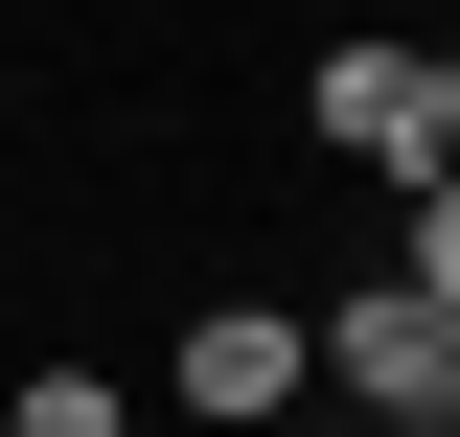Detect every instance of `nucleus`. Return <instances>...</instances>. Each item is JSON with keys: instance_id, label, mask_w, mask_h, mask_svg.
Wrapping results in <instances>:
<instances>
[{"instance_id": "20e7f679", "label": "nucleus", "mask_w": 460, "mask_h": 437, "mask_svg": "<svg viewBox=\"0 0 460 437\" xmlns=\"http://www.w3.org/2000/svg\"><path fill=\"white\" fill-rule=\"evenodd\" d=\"M0 437H138V391H115V369H69V345H47V369L0 391Z\"/></svg>"}, {"instance_id": "f03ea898", "label": "nucleus", "mask_w": 460, "mask_h": 437, "mask_svg": "<svg viewBox=\"0 0 460 437\" xmlns=\"http://www.w3.org/2000/svg\"><path fill=\"white\" fill-rule=\"evenodd\" d=\"M299 115H323L368 184H460V69H438V23H345Z\"/></svg>"}, {"instance_id": "423d86ee", "label": "nucleus", "mask_w": 460, "mask_h": 437, "mask_svg": "<svg viewBox=\"0 0 460 437\" xmlns=\"http://www.w3.org/2000/svg\"><path fill=\"white\" fill-rule=\"evenodd\" d=\"M368 23H438V0H368Z\"/></svg>"}, {"instance_id": "39448f33", "label": "nucleus", "mask_w": 460, "mask_h": 437, "mask_svg": "<svg viewBox=\"0 0 460 437\" xmlns=\"http://www.w3.org/2000/svg\"><path fill=\"white\" fill-rule=\"evenodd\" d=\"M253 437H368V415H323V391H299V415H253Z\"/></svg>"}, {"instance_id": "7ed1b4c3", "label": "nucleus", "mask_w": 460, "mask_h": 437, "mask_svg": "<svg viewBox=\"0 0 460 437\" xmlns=\"http://www.w3.org/2000/svg\"><path fill=\"white\" fill-rule=\"evenodd\" d=\"M184 437H253V415H299V391H323V369H299V323H277V299H184Z\"/></svg>"}, {"instance_id": "f257e3e1", "label": "nucleus", "mask_w": 460, "mask_h": 437, "mask_svg": "<svg viewBox=\"0 0 460 437\" xmlns=\"http://www.w3.org/2000/svg\"><path fill=\"white\" fill-rule=\"evenodd\" d=\"M299 369H323V415H368V437H392V415H460V276H345V299H323V323H299Z\"/></svg>"}, {"instance_id": "0eeeda50", "label": "nucleus", "mask_w": 460, "mask_h": 437, "mask_svg": "<svg viewBox=\"0 0 460 437\" xmlns=\"http://www.w3.org/2000/svg\"><path fill=\"white\" fill-rule=\"evenodd\" d=\"M138 437H184V415H138Z\"/></svg>"}]
</instances>
